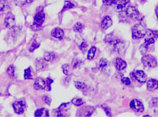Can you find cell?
<instances>
[{
  "mask_svg": "<svg viewBox=\"0 0 158 119\" xmlns=\"http://www.w3.org/2000/svg\"><path fill=\"white\" fill-rule=\"evenodd\" d=\"M128 0H116L115 2V9L118 12H122L128 3Z\"/></svg>",
  "mask_w": 158,
  "mask_h": 119,
  "instance_id": "obj_9",
  "label": "cell"
},
{
  "mask_svg": "<svg viewBox=\"0 0 158 119\" xmlns=\"http://www.w3.org/2000/svg\"><path fill=\"white\" fill-rule=\"evenodd\" d=\"M142 63L146 67L153 68L157 66V61L155 58L151 55H146L143 56L141 58Z\"/></svg>",
  "mask_w": 158,
  "mask_h": 119,
  "instance_id": "obj_4",
  "label": "cell"
},
{
  "mask_svg": "<svg viewBox=\"0 0 158 119\" xmlns=\"http://www.w3.org/2000/svg\"><path fill=\"white\" fill-rule=\"evenodd\" d=\"M115 66H116L117 69L118 71H122L127 67V64L123 59L117 58L116 60V62H115Z\"/></svg>",
  "mask_w": 158,
  "mask_h": 119,
  "instance_id": "obj_14",
  "label": "cell"
},
{
  "mask_svg": "<svg viewBox=\"0 0 158 119\" xmlns=\"http://www.w3.org/2000/svg\"><path fill=\"white\" fill-rule=\"evenodd\" d=\"M7 73L10 77L14 78L15 77V67H14L13 65H10L8 67V69L7 70Z\"/></svg>",
  "mask_w": 158,
  "mask_h": 119,
  "instance_id": "obj_21",
  "label": "cell"
},
{
  "mask_svg": "<svg viewBox=\"0 0 158 119\" xmlns=\"http://www.w3.org/2000/svg\"><path fill=\"white\" fill-rule=\"evenodd\" d=\"M134 77L140 83H145L146 81V75L143 71L139 70L134 73Z\"/></svg>",
  "mask_w": 158,
  "mask_h": 119,
  "instance_id": "obj_12",
  "label": "cell"
},
{
  "mask_svg": "<svg viewBox=\"0 0 158 119\" xmlns=\"http://www.w3.org/2000/svg\"><path fill=\"white\" fill-rule=\"evenodd\" d=\"M71 103L75 106H80L82 104H84V100L80 98H78V97H75V98L73 99V100H71Z\"/></svg>",
  "mask_w": 158,
  "mask_h": 119,
  "instance_id": "obj_23",
  "label": "cell"
},
{
  "mask_svg": "<svg viewBox=\"0 0 158 119\" xmlns=\"http://www.w3.org/2000/svg\"><path fill=\"white\" fill-rule=\"evenodd\" d=\"M130 106L133 111L137 113H142L145 110L143 104L137 99L132 100L130 102Z\"/></svg>",
  "mask_w": 158,
  "mask_h": 119,
  "instance_id": "obj_6",
  "label": "cell"
},
{
  "mask_svg": "<svg viewBox=\"0 0 158 119\" xmlns=\"http://www.w3.org/2000/svg\"><path fill=\"white\" fill-rule=\"evenodd\" d=\"M83 28V25L80 22H78L73 27V31L76 32H80Z\"/></svg>",
  "mask_w": 158,
  "mask_h": 119,
  "instance_id": "obj_25",
  "label": "cell"
},
{
  "mask_svg": "<svg viewBox=\"0 0 158 119\" xmlns=\"http://www.w3.org/2000/svg\"><path fill=\"white\" fill-rule=\"evenodd\" d=\"M102 107L103 108L104 110H105V112H106V115H108V116H109V117H112V112H111V109H110V108L109 107L106 106L105 105H102Z\"/></svg>",
  "mask_w": 158,
  "mask_h": 119,
  "instance_id": "obj_34",
  "label": "cell"
},
{
  "mask_svg": "<svg viewBox=\"0 0 158 119\" xmlns=\"http://www.w3.org/2000/svg\"><path fill=\"white\" fill-rule=\"evenodd\" d=\"M7 3L5 0H0V12L3 11L6 8Z\"/></svg>",
  "mask_w": 158,
  "mask_h": 119,
  "instance_id": "obj_33",
  "label": "cell"
},
{
  "mask_svg": "<svg viewBox=\"0 0 158 119\" xmlns=\"http://www.w3.org/2000/svg\"><path fill=\"white\" fill-rule=\"evenodd\" d=\"M45 14L43 12V9L40 10L38 9V12L35 14L34 18V23L31 26V28L33 31H37L38 28L41 26L44 21Z\"/></svg>",
  "mask_w": 158,
  "mask_h": 119,
  "instance_id": "obj_2",
  "label": "cell"
},
{
  "mask_svg": "<svg viewBox=\"0 0 158 119\" xmlns=\"http://www.w3.org/2000/svg\"><path fill=\"white\" fill-rule=\"evenodd\" d=\"M43 100H44L45 102V103H47L48 104H51V99H49L48 96H44V97H43Z\"/></svg>",
  "mask_w": 158,
  "mask_h": 119,
  "instance_id": "obj_40",
  "label": "cell"
},
{
  "mask_svg": "<svg viewBox=\"0 0 158 119\" xmlns=\"http://www.w3.org/2000/svg\"><path fill=\"white\" fill-rule=\"evenodd\" d=\"M51 35L55 38L62 39L64 36V32L62 28H55L51 31Z\"/></svg>",
  "mask_w": 158,
  "mask_h": 119,
  "instance_id": "obj_15",
  "label": "cell"
},
{
  "mask_svg": "<svg viewBox=\"0 0 158 119\" xmlns=\"http://www.w3.org/2000/svg\"><path fill=\"white\" fill-rule=\"evenodd\" d=\"M49 113L48 110L44 108H41V109H39L38 110L36 111V112L34 113L35 117H49Z\"/></svg>",
  "mask_w": 158,
  "mask_h": 119,
  "instance_id": "obj_17",
  "label": "cell"
},
{
  "mask_svg": "<svg viewBox=\"0 0 158 119\" xmlns=\"http://www.w3.org/2000/svg\"><path fill=\"white\" fill-rule=\"evenodd\" d=\"M145 44L146 45H149L152 44H154L158 38V31H153L148 29L146 31V34L145 35Z\"/></svg>",
  "mask_w": 158,
  "mask_h": 119,
  "instance_id": "obj_3",
  "label": "cell"
},
{
  "mask_svg": "<svg viewBox=\"0 0 158 119\" xmlns=\"http://www.w3.org/2000/svg\"><path fill=\"white\" fill-rule=\"evenodd\" d=\"M16 25L15 18L12 13H8L5 19V25L7 28H12Z\"/></svg>",
  "mask_w": 158,
  "mask_h": 119,
  "instance_id": "obj_8",
  "label": "cell"
},
{
  "mask_svg": "<svg viewBox=\"0 0 158 119\" xmlns=\"http://www.w3.org/2000/svg\"><path fill=\"white\" fill-rule=\"evenodd\" d=\"M146 29L143 25L138 23L135 25L132 28V38L134 39H140L145 37Z\"/></svg>",
  "mask_w": 158,
  "mask_h": 119,
  "instance_id": "obj_1",
  "label": "cell"
},
{
  "mask_svg": "<svg viewBox=\"0 0 158 119\" xmlns=\"http://www.w3.org/2000/svg\"><path fill=\"white\" fill-rule=\"evenodd\" d=\"M147 49H148V45H146L145 44H143L140 46V48H139L140 52H141V53L143 55H145L146 53Z\"/></svg>",
  "mask_w": 158,
  "mask_h": 119,
  "instance_id": "obj_31",
  "label": "cell"
},
{
  "mask_svg": "<svg viewBox=\"0 0 158 119\" xmlns=\"http://www.w3.org/2000/svg\"><path fill=\"white\" fill-rule=\"evenodd\" d=\"M149 105L150 107H158V98H154L150 101Z\"/></svg>",
  "mask_w": 158,
  "mask_h": 119,
  "instance_id": "obj_28",
  "label": "cell"
},
{
  "mask_svg": "<svg viewBox=\"0 0 158 119\" xmlns=\"http://www.w3.org/2000/svg\"><path fill=\"white\" fill-rule=\"evenodd\" d=\"M108 65V60L106 59L105 58L100 59L99 62V69L100 70H104L106 67H107Z\"/></svg>",
  "mask_w": 158,
  "mask_h": 119,
  "instance_id": "obj_24",
  "label": "cell"
},
{
  "mask_svg": "<svg viewBox=\"0 0 158 119\" xmlns=\"http://www.w3.org/2000/svg\"><path fill=\"white\" fill-rule=\"evenodd\" d=\"M74 84L75 88L78 89V90H80L82 91H86L88 89V86L84 82L76 81L74 82Z\"/></svg>",
  "mask_w": 158,
  "mask_h": 119,
  "instance_id": "obj_18",
  "label": "cell"
},
{
  "mask_svg": "<svg viewBox=\"0 0 158 119\" xmlns=\"http://www.w3.org/2000/svg\"><path fill=\"white\" fill-rule=\"evenodd\" d=\"M125 16L133 20H138L139 19L140 14L138 10L134 7H128L124 10Z\"/></svg>",
  "mask_w": 158,
  "mask_h": 119,
  "instance_id": "obj_5",
  "label": "cell"
},
{
  "mask_svg": "<svg viewBox=\"0 0 158 119\" xmlns=\"http://www.w3.org/2000/svg\"><path fill=\"white\" fill-rule=\"evenodd\" d=\"M122 82L125 85H130L131 84V82H130V79H129L127 77H124L123 78V79H122Z\"/></svg>",
  "mask_w": 158,
  "mask_h": 119,
  "instance_id": "obj_37",
  "label": "cell"
},
{
  "mask_svg": "<svg viewBox=\"0 0 158 119\" xmlns=\"http://www.w3.org/2000/svg\"><path fill=\"white\" fill-rule=\"evenodd\" d=\"M113 49L117 53H121L125 49V44L120 39H116L113 42Z\"/></svg>",
  "mask_w": 158,
  "mask_h": 119,
  "instance_id": "obj_10",
  "label": "cell"
},
{
  "mask_svg": "<svg viewBox=\"0 0 158 119\" xmlns=\"http://www.w3.org/2000/svg\"><path fill=\"white\" fill-rule=\"evenodd\" d=\"M53 82V80H52V79L49 78H47V81H46V84H47V86H48V90H51V84H52V83Z\"/></svg>",
  "mask_w": 158,
  "mask_h": 119,
  "instance_id": "obj_38",
  "label": "cell"
},
{
  "mask_svg": "<svg viewBox=\"0 0 158 119\" xmlns=\"http://www.w3.org/2000/svg\"><path fill=\"white\" fill-rule=\"evenodd\" d=\"M87 47H88V45L85 42H82V44H81V45H80V48L82 50V51L84 52V53L86 51V49H87Z\"/></svg>",
  "mask_w": 158,
  "mask_h": 119,
  "instance_id": "obj_36",
  "label": "cell"
},
{
  "mask_svg": "<svg viewBox=\"0 0 158 119\" xmlns=\"http://www.w3.org/2000/svg\"><path fill=\"white\" fill-rule=\"evenodd\" d=\"M34 0H14L16 5L20 7H22L26 4H31L33 2Z\"/></svg>",
  "mask_w": 158,
  "mask_h": 119,
  "instance_id": "obj_20",
  "label": "cell"
},
{
  "mask_svg": "<svg viewBox=\"0 0 158 119\" xmlns=\"http://www.w3.org/2000/svg\"><path fill=\"white\" fill-rule=\"evenodd\" d=\"M55 54L53 52H45L44 55V58L46 62H51L55 58Z\"/></svg>",
  "mask_w": 158,
  "mask_h": 119,
  "instance_id": "obj_19",
  "label": "cell"
},
{
  "mask_svg": "<svg viewBox=\"0 0 158 119\" xmlns=\"http://www.w3.org/2000/svg\"><path fill=\"white\" fill-rule=\"evenodd\" d=\"M115 40H116V39H114L113 36L112 34H108L105 38V42L108 43V44H112V43H113Z\"/></svg>",
  "mask_w": 158,
  "mask_h": 119,
  "instance_id": "obj_29",
  "label": "cell"
},
{
  "mask_svg": "<svg viewBox=\"0 0 158 119\" xmlns=\"http://www.w3.org/2000/svg\"><path fill=\"white\" fill-rule=\"evenodd\" d=\"M47 86L46 81L42 78H37L36 79L34 84V88L35 89L40 90V89H44Z\"/></svg>",
  "mask_w": 158,
  "mask_h": 119,
  "instance_id": "obj_11",
  "label": "cell"
},
{
  "mask_svg": "<svg viewBox=\"0 0 158 119\" xmlns=\"http://www.w3.org/2000/svg\"><path fill=\"white\" fill-rule=\"evenodd\" d=\"M82 64V60L78 58H75L73 59L72 62V66L74 69H76L78 67H79Z\"/></svg>",
  "mask_w": 158,
  "mask_h": 119,
  "instance_id": "obj_26",
  "label": "cell"
},
{
  "mask_svg": "<svg viewBox=\"0 0 158 119\" xmlns=\"http://www.w3.org/2000/svg\"><path fill=\"white\" fill-rule=\"evenodd\" d=\"M14 111L17 114H22L26 110V103L23 100L16 101L12 104Z\"/></svg>",
  "mask_w": 158,
  "mask_h": 119,
  "instance_id": "obj_7",
  "label": "cell"
},
{
  "mask_svg": "<svg viewBox=\"0 0 158 119\" xmlns=\"http://www.w3.org/2000/svg\"><path fill=\"white\" fill-rule=\"evenodd\" d=\"M147 89L150 91H154L158 88V81L154 79H150L147 82Z\"/></svg>",
  "mask_w": 158,
  "mask_h": 119,
  "instance_id": "obj_16",
  "label": "cell"
},
{
  "mask_svg": "<svg viewBox=\"0 0 158 119\" xmlns=\"http://www.w3.org/2000/svg\"><path fill=\"white\" fill-rule=\"evenodd\" d=\"M139 1H141V2H143V1H145V0H139Z\"/></svg>",
  "mask_w": 158,
  "mask_h": 119,
  "instance_id": "obj_42",
  "label": "cell"
},
{
  "mask_svg": "<svg viewBox=\"0 0 158 119\" xmlns=\"http://www.w3.org/2000/svg\"><path fill=\"white\" fill-rule=\"evenodd\" d=\"M24 78L25 79H31L32 78L31 67H29L24 71Z\"/></svg>",
  "mask_w": 158,
  "mask_h": 119,
  "instance_id": "obj_27",
  "label": "cell"
},
{
  "mask_svg": "<svg viewBox=\"0 0 158 119\" xmlns=\"http://www.w3.org/2000/svg\"><path fill=\"white\" fill-rule=\"evenodd\" d=\"M96 51H97V48L95 47H93L89 49L88 53V59L89 60H92L95 56Z\"/></svg>",
  "mask_w": 158,
  "mask_h": 119,
  "instance_id": "obj_22",
  "label": "cell"
},
{
  "mask_svg": "<svg viewBox=\"0 0 158 119\" xmlns=\"http://www.w3.org/2000/svg\"><path fill=\"white\" fill-rule=\"evenodd\" d=\"M62 71L64 74H65L66 75L69 74V66L68 64H64L62 66Z\"/></svg>",
  "mask_w": 158,
  "mask_h": 119,
  "instance_id": "obj_32",
  "label": "cell"
},
{
  "mask_svg": "<svg viewBox=\"0 0 158 119\" xmlns=\"http://www.w3.org/2000/svg\"><path fill=\"white\" fill-rule=\"evenodd\" d=\"M155 11H156V16L157 18V19H158V5L156 7V10H155Z\"/></svg>",
  "mask_w": 158,
  "mask_h": 119,
  "instance_id": "obj_41",
  "label": "cell"
},
{
  "mask_svg": "<svg viewBox=\"0 0 158 119\" xmlns=\"http://www.w3.org/2000/svg\"><path fill=\"white\" fill-rule=\"evenodd\" d=\"M112 25V20L108 16H105L101 21V28L103 30H106Z\"/></svg>",
  "mask_w": 158,
  "mask_h": 119,
  "instance_id": "obj_13",
  "label": "cell"
},
{
  "mask_svg": "<svg viewBox=\"0 0 158 119\" xmlns=\"http://www.w3.org/2000/svg\"><path fill=\"white\" fill-rule=\"evenodd\" d=\"M116 0H103V3L106 5H111L115 3Z\"/></svg>",
  "mask_w": 158,
  "mask_h": 119,
  "instance_id": "obj_39",
  "label": "cell"
},
{
  "mask_svg": "<svg viewBox=\"0 0 158 119\" xmlns=\"http://www.w3.org/2000/svg\"><path fill=\"white\" fill-rule=\"evenodd\" d=\"M73 7H74L73 3H72L69 1H66L65 3H64V6L63 10H66V9H72Z\"/></svg>",
  "mask_w": 158,
  "mask_h": 119,
  "instance_id": "obj_30",
  "label": "cell"
},
{
  "mask_svg": "<svg viewBox=\"0 0 158 119\" xmlns=\"http://www.w3.org/2000/svg\"><path fill=\"white\" fill-rule=\"evenodd\" d=\"M40 47V44H38V43H37V42H33V44L31 45V47L29 49V50H30V52H33L34 51V50L36 49H37L38 47Z\"/></svg>",
  "mask_w": 158,
  "mask_h": 119,
  "instance_id": "obj_35",
  "label": "cell"
}]
</instances>
